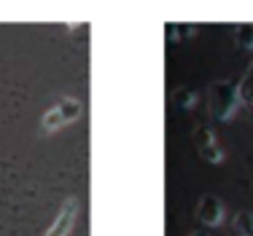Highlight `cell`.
<instances>
[{
  "label": "cell",
  "instance_id": "cell-4",
  "mask_svg": "<svg viewBox=\"0 0 253 236\" xmlns=\"http://www.w3.org/2000/svg\"><path fill=\"white\" fill-rule=\"evenodd\" d=\"M76 215H78V204L76 199H68V202L62 204V209H59L57 220H54V226L46 231V236H68V231L73 228L76 223Z\"/></svg>",
  "mask_w": 253,
  "mask_h": 236
},
{
  "label": "cell",
  "instance_id": "cell-9",
  "mask_svg": "<svg viewBox=\"0 0 253 236\" xmlns=\"http://www.w3.org/2000/svg\"><path fill=\"white\" fill-rule=\"evenodd\" d=\"M240 100L248 102V105L253 107V65L248 67V72H245L243 83H240Z\"/></svg>",
  "mask_w": 253,
  "mask_h": 236
},
{
  "label": "cell",
  "instance_id": "cell-8",
  "mask_svg": "<svg viewBox=\"0 0 253 236\" xmlns=\"http://www.w3.org/2000/svg\"><path fill=\"white\" fill-rule=\"evenodd\" d=\"M62 124H65V118L59 116V110H57V107H51V110H49V113H46V116H43V121H41V129H43L46 135H49V132L59 129V126H62Z\"/></svg>",
  "mask_w": 253,
  "mask_h": 236
},
{
  "label": "cell",
  "instance_id": "cell-12",
  "mask_svg": "<svg viewBox=\"0 0 253 236\" xmlns=\"http://www.w3.org/2000/svg\"><path fill=\"white\" fill-rule=\"evenodd\" d=\"M248 236H253V231H251V234H248Z\"/></svg>",
  "mask_w": 253,
  "mask_h": 236
},
{
  "label": "cell",
  "instance_id": "cell-3",
  "mask_svg": "<svg viewBox=\"0 0 253 236\" xmlns=\"http://www.w3.org/2000/svg\"><path fill=\"white\" fill-rule=\"evenodd\" d=\"M197 217H200V223L208 231L221 226V220H224V204H221V199L213 196V193H205L200 199V207H197Z\"/></svg>",
  "mask_w": 253,
  "mask_h": 236
},
{
  "label": "cell",
  "instance_id": "cell-6",
  "mask_svg": "<svg viewBox=\"0 0 253 236\" xmlns=\"http://www.w3.org/2000/svg\"><path fill=\"white\" fill-rule=\"evenodd\" d=\"M234 40H237V46H240V48H245V51H253V22L237 24Z\"/></svg>",
  "mask_w": 253,
  "mask_h": 236
},
{
  "label": "cell",
  "instance_id": "cell-2",
  "mask_svg": "<svg viewBox=\"0 0 253 236\" xmlns=\"http://www.w3.org/2000/svg\"><path fill=\"white\" fill-rule=\"evenodd\" d=\"M194 145L197 150H200V156L205 161H210V164H224V148H221L218 137H215V132L210 129V126H200V129L194 132Z\"/></svg>",
  "mask_w": 253,
  "mask_h": 236
},
{
  "label": "cell",
  "instance_id": "cell-5",
  "mask_svg": "<svg viewBox=\"0 0 253 236\" xmlns=\"http://www.w3.org/2000/svg\"><path fill=\"white\" fill-rule=\"evenodd\" d=\"M57 110H59V116L65 118V124H68V121H76L78 116H81V102L73 100V97H62L59 105H57Z\"/></svg>",
  "mask_w": 253,
  "mask_h": 236
},
{
  "label": "cell",
  "instance_id": "cell-11",
  "mask_svg": "<svg viewBox=\"0 0 253 236\" xmlns=\"http://www.w3.org/2000/svg\"><path fill=\"white\" fill-rule=\"evenodd\" d=\"M191 236H210V231H208V228H202V231H197V234H191Z\"/></svg>",
  "mask_w": 253,
  "mask_h": 236
},
{
  "label": "cell",
  "instance_id": "cell-1",
  "mask_svg": "<svg viewBox=\"0 0 253 236\" xmlns=\"http://www.w3.org/2000/svg\"><path fill=\"white\" fill-rule=\"evenodd\" d=\"M240 83L234 81H218L210 86V116L215 121H229L234 116V110L240 107Z\"/></svg>",
  "mask_w": 253,
  "mask_h": 236
},
{
  "label": "cell",
  "instance_id": "cell-10",
  "mask_svg": "<svg viewBox=\"0 0 253 236\" xmlns=\"http://www.w3.org/2000/svg\"><path fill=\"white\" fill-rule=\"evenodd\" d=\"M194 100H197V97H194V92H189V89H180V92L175 94V102L180 107H191V105H194Z\"/></svg>",
  "mask_w": 253,
  "mask_h": 236
},
{
  "label": "cell",
  "instance_id": "cell-7",
  "mask_svg": "<svg viewBox=\"0 0 253 236\" xmlns=\"http://www.w3.org/2000/svg\"><path fill=\"white\" fill-rule=\"evenodd\" d=\"M232 231L237 234V236H248L253 231V212H240V215H234V220H232Z\"/></svg>",
  "mask_w": 253,
  "mask_h": 236
}]
</instances>
